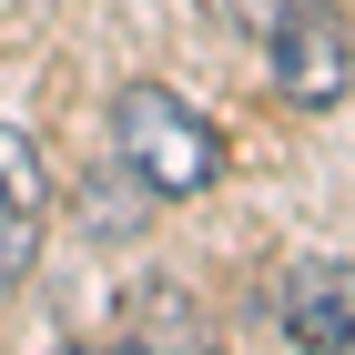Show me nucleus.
Wrapping results in <instances>:
<instances>
[{
    "mask_svg": "<svg viewBox=\"0 0 355 355\" xmlns=\"http://www.w3.org/2000/svg\"><path fill=\"white\" fill-rule=\"evenodd\" d=\"M112 153H122V173H132L153 203H183V193L223 183V132L183 102V92H163V82H132L112 102Z\"/></svg>",
    "mask_w": 355,
    "mask_h": 355,
    "instance_id": "1",
    "label": "nucleus"
},
{
    "mask_svg": "<svg viewBox=\"0 0 355 355\" xmlns=\"http://www.w3.org/2000/svg\"><path fill=\"white\" fill-rule=\"evenodd\" d=\"M264 61H274V92L295 112L345 102V82H355V41H345V21H335L325 0H284L264 21Z\"/></svg>",
    "mask_w": 355,
    "mask_h": 355,
    "instance_id": "2",
    "label": "nucleus"
},
{
    "mask_svg": "<svg viewBox=\"0 0 355 355\" xmlns=\"http://www.w3.org/2000/svg\"><path fill=\"white\" fill-rule=\"evenodd\" d=\"M41 223H51V163H41V142L21 122H0V295L31 274Z\"/></svg>",
    "mask_w": 355,
    "mask_h": 355,
    "instance_id": "3",
    "label": "nucleus"
},
{
    "mask_svg": "<svg viewBox=\"0 0 355 355\" xmlns=\"http://www.w3.org/2000/svg\"><path fill=\"white\" fill-rule=\"evenodd\" d=\"M274 315H284V335L295 345H355V284H345V264H284L274 274Z\"/></svg>",
    "mask_w": 355,
    "mask_h": 355,
    "instance_id": "4",
    "label": "nucleus"
},
{
    "mask_svg": "<svg viewBox=\"0 0 355 355\" xmlns=\"http://www.w3.org/2000/svg\"><path fill=\"white\" fill-rule=\"evenodd\" d=\"M82 214H92V234H142V214H153V193H112V173H102V193H92V203H82Z\"/></svg>",
    "mask_w": 355,
    "mask_h": 355,
    "instance_id": "5",
    "label": "nucleus"
},
{
    "mask_svg": "<svg viewBox=\"0 0 355 355\" xmlns=\"http://www.w3.org/2000/svg\"><path fill=\"white\" fill-rule=\"evenodd\" d=\"M214 10H234V31H264L274 10H284V0H214Z\"/></svg>",
    "mask_w": 355,
    "mask_h": 355,
    "instance_id": "6",
    "label": "nucleus"
}]
</instances>
